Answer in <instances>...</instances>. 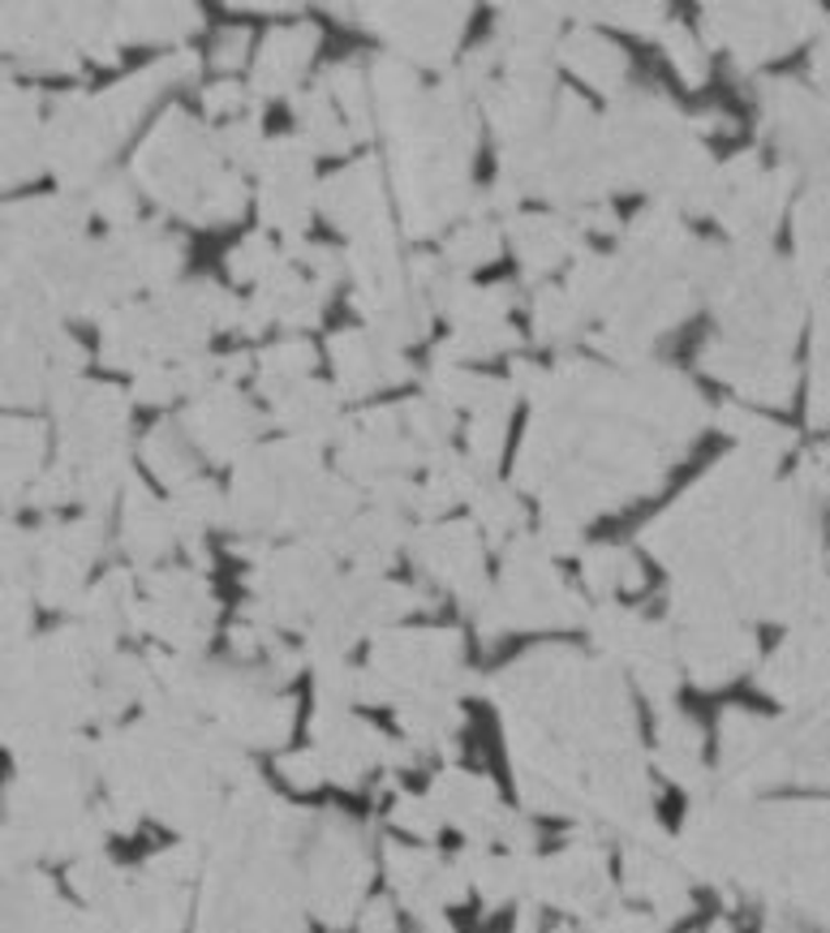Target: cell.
Segmentation results:
<instances>
[{"label":"cell","instance_id":"12","mask_svg":"<svg viewBox=\"0 0 830 933\" xmlns=\"http://www.w3.org/2000/svg\"><path fill=\"white\" fill-rule=\"evenodd\" d=\"M241 57H245V35H241V31H224V35H220V48H216V65L233 69V65H241Z\"/></svg>","mask_w":830,"mask_h":933},{"label":"cell","instance_id":"6","mask_svg":"<svg viewBox=\"0 0 830 933\" xmlns=\"http://www.w3.org/2000/svg\"><path fill=\"white\" fill-rule=\"evenodd\" d=\"M142 457H147V465H151V473H155L160 482H169V486H185V482H189V457H185V448H181L177 430H169V426L151 430Z\"/></svg>","mask_w":830,"mask_h":933},{"label":"cell","instance_id":"11","mask_svg":"<svg viewBox=\"0 0 830 933\" xmlns=\"http://www.w3.org/2000/svg\"><path fill=\"white\" fill-rule=\"evenodd\" d=\"M241 100H245V91H241L238 82H216V87H207V108H211V113H233Z\"/></svg>","mask_w":830,"mask_h":933},{"label":"cell","instance_id":"7","mask_svg":"<svg viewBox=\"0 0 830 933\" xmlns=\"http://www.w3.org/2000/svg\"><path fill=\"white\" fill-rule=\"evenodd\" d=\"M474 504H477V517H482V526H486L491 538H504V533H512V529L521 526V504H517V495H512V491H504V486L474 491Z\"/></svg>","mask_w":830,"mask_h":933},{"label":"cell","instance_id":"10","mask_svg":"<svg viewBox=\"0 0 830 933\" xmlns=\"http://www.w3.org/2000/svg\"><path fill=\"white\" fill-rule=\"evenodd\" d=\"M662 44H667V53H671V60L680 65V73H684V78H689L693 87H698V82L706 78V57H702V53L693 48V39H689V35H684L680 26H671Z\"/></svg>","mask_w":830,"mask_h":933},{"label":"cell","instance_id":"1","mask_svg":"<svg viewBox=\"0 0 830 933\" xmlns=\"http://www.w3.org/2000/svg\"><path fill=\"white\" fill-rule=\"evenodd\" d=\"M414 560L461 602H477L486 594L474 526H426L414 538Z\"/></svg>","mask_w":830,"mask_h":933},{"label":"cell","instance_id":"5","mask_svg":"<svg viewBox=\"0 0 830 933\" xmlns=\"http://www.w3.org/2000/svg\"><path fill=\"white\" fill-rule=\"evenodd\" d=\"M642 564L629 551L615 546H598L586 555V585L593 594H611V589H642Z\"/></svg>","mask_w":830,"mask_h":933},{"label":"cell","instance_id":"2","mask_svg":"<svg viewBox=\"0 0 830 933\" xmlns=\"http://www.w3.org/2000/svg\"><path fill=\"white\" fill-rule=\"evenodd\" d=\"M430 800H435V809L443 821H452L457 830H465V834H499L504 830V821L508 814L499 809V800H495V787H491V779H477V774H465V770H448V774H439L435 779V787H430Z\"/></svg>","mask_w":830,"mask_h":933},{"label":"cell","instance_id":"8","mask_svg":"<svg viewBox=\"0 0 830 933\" xmlns=\"http://www.w3.org/2000/svg\"><path fill=\"white\" fill-rule=\"evenodd\" d=\"M439 809H435V800L426 796V800H417V796H401L396 805H392V826H401V830H410V834H422V839H430L435 830H439Z\"/></svg>","mask_w":830,"mask_h":933},{"label":"cell","instance_id":"4","mask_svg":"<svg viewBox=\"0 0 830 933\" xmlns=\"http://www.w3.org/2000/svg\"><path fill=\"white\" fill-rule=\"evenodd\" d=\"M314 31L310 26H289V31H276L258 57V91H285L293 82V69L301 60L310 57L314 48Z\"/></svg>","mask_w":830,"mask_h":933},{"label":"cell","instance_id":"9","mask_svg":"<svg viewBox=\"0 0 830 933\" xmlns=\"http://www.w3.org/2000/svg\"><path fill=\"white\" fill-rule=\"evenodd\" d=\"M280 774L289 779V787L310 792V787H319V783H323L327 765H323V758H319V749H310V753H289V758L280 761Z\"/></svg>","mask_w":830,"mask_h":933},{"label":"cell","instance_id":"3","mask_svg":"<svg viewBox=\"0 0 830 933\" xmlns=\"http://www.w3.org/2000/svg\"><path fill=\"white\" fill-rule=\"evenodd\" d=\"M173 538H177L173 512H164L147 491L129 486V495H125V551L134 560H160Z\"/></svg>","mask_w":830,"mask_h":933}]
</instances>
